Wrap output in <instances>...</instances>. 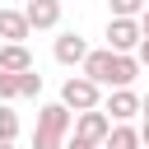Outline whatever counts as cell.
Here are the masks:
<instances>
[{"label":"cell","instance_id":"cell-23","mask_svg":"<svg viewBox=\"0 0 149 149\" xmlns=\"http://www.w3.org/2000/svg\"><path fill=\"white\" fill-rule=\"evenodd\" d=\"M144 5H149V0H144Z\"/></svg>","mask_w":149,"mask_h":149},{"label":"cell","instance_id":"cell-1","mask_svg":"<svg viewBox=\"0 0 149 149\" xmlns=\"http://www.w3.org/2000/svg\"><path fill=\"white\" fill-rule=\"evenodd\" d=\"M70 130H74V112L65 102H47L37 112V126H33V149H61Z\"/></svg>","mask_w":149,"mask_h":149},{"label":"cell","instance_id":"cell-24","mask_svg":"<svg viewBox=\"0 0 149 149\" xmlns=\"http://www.w3.org/2000/svg\"><path fill=\"white\" fill-rule=\"evenodd\" d=\"M140 149H144V144H140Z\"/></svg>","mask_w":149,"mask_h":149},{"label":"cell","instance_id":"cell-11","mask_svg":"<svg viewBox=\"0 0 149 149\" xmlns=\"http://www.w3.org/2000/svg\"><path fill=\"white\" fill-rule=\"evenodd\" d=\"M33 65V51H28V42H0V70H28Z\"/></svg>","mask_w":149,"mask_h":149},{"label":"cell","instance_id":"cell-21","mask_svg":"<svg viewBox=\"0 0 149 149\" xmlns=\"http://www.w3.org/2000/svg\"><path fill=\"white\" fill-rule=\"evenodd\" d=\"M140 112H144V116H149V93H144V98H140Z\"/></svg>","mask_w":149,"mask_h":149},{"label":"cell","instance_id":"cell-5","mask_svg":"<svg viewBox=\"0 0 149 149\" xmlns=\"http://www.w3.org/2000/svg\"><path fill=\"white\" fill-rule=\"evenodd\" d=\"M23 19H28V28L47 33L61 23V0H23Z\"/></svg>","mask_w":149,"mask_h":149},{"label":"cell","instance_id":"cell-4","mask_svg":"<svg viewBox=\"0 0 149 149\" xmlns=\"http://www.w3.org/2000/svg\"><path fill=\"white\" fill-rule=\"evenodd\" d=\"M140 19H121V14H112V23H107V47L112 51H135L140 47Z\"/></svg>","mask_w":149,"mask_h":149},{"label":"cell","instance_id":"cell-22","mask_svg":"<svg viewBox=\"0 0 149 149\" xmlns=\"http://www.w3.org/2000/svg\"><path fill=\"white\" fill-rule=\"evenodd\" d=\"M0 149H14V140H0Z\"/></svg>","mask_w":149,"mask_h":149},{"label":"cell","instance_id":"cell-18","mask_svg":"<svg viewBox=\"0 0 149 149\" xmlns=\"http://www.w3.org/2000/svg\"><path fill=\"white\" fill-rule=\"evenodd\" d=\"M135 56H140V65H149V37H140V47H135Z\"/></svg>","mask_w":149,"mask_h":149},{"label":"cell","instance_id":"cell-15","mask_svg":"<svg viewBox=\"0 0 149 149\" xmlns=\"http://www.w3.org/2000/svg\"><path fill=\"white\" fill-rule=\"evenodd\" d=\"M9 98H19V74L0 70V102H9Z\"/></svg>","mask_w":149,"mask_h":149},{"label":"cell","instance_id":"cell-7","mask_svg":"<svg viewBox=\"0 0 149 149\" xmlns=\"http://www.w3.org/2000/svg\"><path fill=\"white\" fill-rule=\"evenodd\" d=\"M112 47H102V51H88L84 56V74L93 79V84H102V88H112Z\"/></svg>","mask_w":149,"mask_h":149},{"label":"cell","instance_id":"cell-8","mask_svg":"<svg viewBox=\"0 0 149 149\" xmlns=\"http://www.w3.org/2000/svg\"><path fill=\"white\" fill-rule=\"evenodd\" d=\"M84 56H88V42L79 33H61L56 37V61L61 65H84Z\"/></svg>","mask_w":149,"mask_h":149},{"label":"cell","instance_id":"cell-9","mask_svg":"<svg viewBox=\"0 0 149 149\" xmlns=\"http://www.w3.org/2000/svg\"><path fill=\"white\" fill-rule=\"evenodd\" d=\"M135 74H140V56H135V51H116V56H112V88L135 84Z\"/></svg>","mask_w":149,"mask_h":149},{"label":"cell","instance_id":"cell-16","mask_svg":"<svg viewBox=\"0 0 149 149\" xmlns=\"http://www.w3.org/2000/svg\"><path fill=\"white\" fill-rule=\"evenodd\" d=\"M140 9H144V0H112V14H121V19H140Z\"/></svg>","mask_w":149,"mask_h":149},{"label":"cell","instance_id":"cell-10","mask_svg":"<svg viewBox=\"0 0 149 149\" xmlns=\"http://www.w3.org/2000/svg\"><path fill=\"white\" fill-rule=\"evenodd\" d=\"M28 19L23 9H0V42H28Z\"/></svg>","mask_w":149,"mask_h":149},{"label":"cell","instance_id":"cell-12","mask_svg":"<svg viewBox=\"0 0 149 149\" xmlns=\"http://www.w3.org/2000/svg\"><path fill=\"white\" fill-rule=\"evenodd\" d=\"M102 149H140V130H130L126 121H116V126L107 130V140H102Z\"/></svg>","mask_w":149,"mask_h":149},{"label":"cell","instance_id":"cell-2","mask_svg":"<svg viewBox=\"0 0 149 149\" xmlns=\"http://www.w3.org/2000/svg\"><path fill=\"white\" fill-rule=\"evenodd\" d=\"M61 102H65L70 112L98 107V102H102V84H93L88 74H74V79H65V88H61Z\"/></svg>","mask_w":149,"mask_h":149},{"label":"cell","instance_id":"cell-3","mask_svg":"<svg viewBox=\"0 0 149 149\" xmlns=\"http://www.w3.org/2000/svg\"><path fill=\"white\" fill-rule=\"evenodd\" d=\"M107 130H112V116H107L102 107H84V112H74V135H79V140L102 144V140H107Z\"/></svg>","mask_w":149,"mask_h":149},{"label":"cell","instance_id":"cell-6","mask_svg":"<svg viewBox=\"0 0 149 149\" xmlns=\"http://www.w3.org/2000/svg\"><path fill=\"white\" fill-rule=\"evenodd\" d=\"M102 112H107L112 121H130V116L140 112V93H135L130 84H126V88H112V93H107V107H102Z\"/></svg>","mask_w":149,"mask_h":149},{"label":"cell","instance_id":"cell-19","mask_svg":"<svg viewBox=\"0 0 149 149\" xmlns=\"http://www.w3.org/2000/svg\"><path fill=\"white\" fill-rule=\"evenodd\" d=\"M140 33H144V37H149V5H144V9H140Z\"/></svg>","mask_w":149,"mask_h":149},{"label":"cell","instance_id":"cell-17","mask_svg":"<svg viewBox=\"0 0 149 149\" xmlns=\"http://www.w3.org/2000/svg\"><path fill=\"white\" fill-rule=\"evenodd\" d=\"M61 149H102V144H88V140H79V135H74V130H70V135H65V144H61Z\"/></svg>","mask_w":149,"mask_h":149},{"label":"cell","instance_id":"cell-13","mask_svg":"<svg viewBox=\"0 0 149 149\" xmlns=\"http://www.w3.org/2000/svg\"><path fill=\"white\" fill-rule=\"evenodd\" d=\"M42 93V74L28 65V70H19V98H37Z\"/></svg>","mask_w":149,"mask_h":149},{"label":"cell","instance_id":"cell-20","mask_svg":"<svg viewBox=\"0 0 149 149\" xmlns=\"http://www.w3.org/2000/svg\"><path fill=\"white\" fill-rule=\"evenodd\" d=\"M140 144L149 149V116H144V126H140Z\"/></svg>","mask_w":149,"mask_h":149},{"label":"cell","instance_id":"cell-14","mask_svg":"<svg viewBox=\"0 0 149 149\" xmlns=\"http://www.w3.org/2000/svg\"><path fill=\"white\" fill-rule=\"evenodd\" d=\"M0 140H19V112L0 107Z\"/></svg>","mask_w":149,"mask_h":149}]
</instances>
